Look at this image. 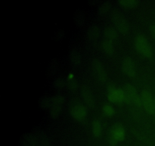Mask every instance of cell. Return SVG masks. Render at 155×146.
Instances as JSON below:
<instances>
[{
  "label": "cell",
  "instance_id": "1",
  "mask_svg": "<svg viewBox=\"0 0 155 146\" xmlns=\"http://www.w3.org/2000/svg\"><path fill=\"white\" fill-rule=\"evenodd\" d=\"M135 46L139 53L146 58H151L153 55L152 49L146 37L139 34L135 38Z\"/></svg>",
  "mask_w": 155,
  "mask_h": 146
},
{
  "label": "cell",
  "instance_id": "2",
  "mask_svg": "<svg viewBox=\"0 0 155 146\" xmlns=\"http://www.w3.org/2000/svg\"><path fill=\"white\" fill-rule=\"evenodd\" d=\"M124 90L126 93V95H127V102H129L137 108L142 107L141 96L137 91L136 88H135L134 85H131V84H127L124 86Z\"/></svg>",
  "mask_w": 155,
  "mask_h": 146
},
{
  "label": "cell",
  "instance_id": "3",
  "mask_svg": "<svg viewBox=\"0 0 155 146\" xmlns=\"http://www.w3.org/2000/svg\"><path fill=\"white\" fill-rule=\"evenodd\" d=\"M107 97L111 102L123 103L127 101V97L124 89L114 86H110L107 88Z\"/></svg>",
  "mask_w": 155,
  "mask_h": 146
},
{
  "label": "cell",
  "instance_id": "4",
  "mask_svg": "<svg viewBox=\"0 0 155 146\" xmlns=\"http://www.w3.org/2000/svg\"><path fill=\"white\" fill-rule=\"evenodd\" d=\"M142 100V107L145 109L148 113L154 114L155 113L154 99L151 93L148 90H143L140 94Z\"/></svg>",
  "mask_w": 155,
  "mask_h": 146
},
{
  "label": "cell",
  "instance_id": "5",
  "mask_svg": "<svg viewBox=\"0 0 155 146\" xmlns=\"http://www.w3.org/2000/svg\"><path fill=\"white\" fill-rule=\"evenodd\" d=\"M92 68L96 78L101 83H104L107 80V73L104 65L98 59H93L92 62Z\"/></svg>",
  "mask_w": 155,
  "mask_h": 146
},
{
  "label": "cell",
  "instance_id": "6",
  "mask_svg": "<svg viewBox=\"0 0 155 146\" xmlns=\"http://www.w3.org/2000/svg\"><path fill=\"white\" fill-rule=\"evenodd\" d=\"M112 18H113L114 24L120 33H124V34L128 33L130 30V25L125 17L117 12H115L114 13Z\"/></svg>",
  "mask_w": 155,
  "mask_h": 146
},
{
  "label": "cell",
  "instance_id": "7",
  "mask_svg": "<svg viewBox=\"0 0 155 146\" xmlns=\"http://www.w3.org/2000/svg\"><path fill=\"white\" fill-rule=\"evenodd\" d=\"M110 138L114 142H119L125 138V129L120 123H117L110 130Z\"/></svg>",
  "mask_w": 155,
  "mask_h": 146
},
{
  "label": "cell",
  "instance_id": "8",
  "mask_svg": "<svg viewBox=\"0 0 155 146\" xmlns=\"http://www.w3.org/2000/svg\"><path fill=\"white\" fill-rule=\"evenodd\" d=\"M121 68H122L124 72L128 76L133 77L136 75V68H135L134 62L130 56H125L123 59Z\"/></svg>",
  "mask_w": 155,
  "mask_h": 146
},
{
  "label": "cell",
  "instance_id": "9",
  "mask_svg": "<svg viewBox=\"0 0 155 146\" xmlns=\"http://www.w3.org/2000/svg\"><path fill=\"white\" fill-rule=\"evenodd\" d=\"M71 114L73 118L77 120H83L87 116L86 108L82 104H75L71 109Z\"/></svg>",
  "mask_w": 155,
  "mask_h": 146
},
{
  "label": "cell",
  "instance_id": "10",
  "mask_svg": "<svg viewBox=\"0 0 155 146\" xmlns=\"http://www.w3.org/2000/svg\"><path fill=\"white\" fill-rule=\"evenodd\" d=\"M82 97H83V99L86 102V104L89 105V106H93L94 103H95V98H94V95L92 91L88 87H84L83 88Z\"/></svg>",
  "mask_w": 155,
  "mask_h": 146
},
{
  "label": "cell",
  "instance_id": "11",
  "mask_svg": "<svg viewBox=\"0 0 155 146\" xmlns=\"http://www.w3.org/2000/svg\"><path fill=\"white\" fill-rule=\"evenodd\" d=\"M104 39L107 40L112 41L114 43V41L117 39V32L115 29L111 26H107L104 29Z\"/></svg>",
  "mask_w": 155,
  "mask_h": 146
},
{
  "label": "cell",
  "instance_id": "12",
  "mask_svg": "<svg viewBox=\"0 0 155 146\" xmlns=\"http://www.w3.org/2000/svg\"><path fill=\"white\" fill-rule=\"evenodd\" d=\"M37 143L36 137L32 135H25L21 140L22 146H36Z\"/></svg>",
  "mask_w": 155,
  "mask_h": 146
},
{
  "label": "cell",
  "instance_id": "13",
  "mask_svg": "<svg viewBox=\"0 0 155 146\" xmlns=\"http://www.w3.org/2000/svg\"><path fill=\"white\" fill-rule=\"evenodd\" d=\"M101 47L104 50V53L108 55H112L114 53V43L112 41L107 40L104 39V40L101 43Z\"/></svg>",
  "mask_w": 155,
  "mask_h": 146
},
{
  "label": "cell",
  "instance_id": "14",
  "mask_svg": "<svg viewBox=\"0 0 155 146\" xmlns=\"http://www.w3.org/2000/svg\"><path fill=\"white\" fill-rule=\"evenodd\" d=\"M92 134L95 137L98 138L101 136V132H102V127H101V124L100 123L99 120L98 119H95L93 121L92 125Z\"/></svg>",
  "mask_w": 155,
  "mask_h": 146
},
{
  "label": "cell",
  "instance_id": "15",
  "mask_svg": "<svg viewBox=\"0 0 155 146\" xmlns=\"http://www.w3.org/2000/svg\"><path fill=\"white\" fill-rule=\"evenodd\" d=\"M71 60L72 63L76 66H78L81 63V56H80V53L77 51V50H73L71 52Z\"/></svg>",
  "mask_w": 155,
  "mask_h": 146
},
{
  "label": "cell",
  "instance_id": "16",
  "mask_svg": "<svg viewBox=\"0 0 155 146\" xmlns=\"http://www.w3.org/2000/svg\"><path fill=\"white\" fill-rule=\"evenodd\" d=\"M98 33H99V29H98V25H95V24L91 26L89 29V31H88L89 36L92 40L96 39L98 37Z\"/></svg>",
  "mask_w": 155,
  "mask_h": 146
},
{
  "label": "cell",
  "instance_id": "17",
  "mask_svg": "<svg viewBox=\"0 0 155 146\" xmlns=\"http://www.w3.org/2000/svg\"><path fill=\"white\" fill-rule=\"evenodd\" d=\"M61 110V106H57V105H52L50 108V116L51 118L55 119L58 117Z\"/></svg>",
  "mask_w": 155,
  "mask_h": 146
},
{
  "label": "cell",
  "instance_id": "18",
  "mask_svg": "<svg viewBox=\"0 0 155 146\" xmlns=\"http://www.w3.org/2000/svg\"><path fill=\"white\" fill-rule=\"evenodd\" d=\"M102 111L105 115L108 116H111L115 113L114 109L112 106V105L109 104V103H105V104L103 105Z\"/></svg>",
  "mask_w": 155,
  "mask_h": 146
},
{
  "label": "cell",
  "instance_id": "19",
  "mask_svg": "<svg viewBox=\"0 0 155 146\" xmlns=\"http://www.w3.org/2000/svg\"><path fill=\"white\" fill-rule=\"evenodd\" d=\"M41 106L44 109L47 108H51V98H49L48 97H42L39 101Z\"/></svg>",
  "mask_w": 155,
  "mask_h": 146
},
{
  "label": "cell",
  "instance_id": "20",
  "mask_svg": "<svg viewBox=\"0 0 155 146\" xmlns=\"http://www.w3.org/2000/svg\"><path fill=\"white\" fill-rule=\"evenodd\" d=\"M110 9V2H104L100 5L99 7V14L100 15H104L107 13Z\"/></svg>",
  "mask_w": 155,
  "mask_h": 146
},
{
  "label": "cell",
  "instance_id": "21",
  "mask_svg": "<svg viewBox=\"0 0 155 146\" xmlns=\"http://www.w3.org/2000/svg\"><path fill=\"white\" fill-rule=\"evenodd\" d=\"M119 2L123 7L125 8H132L137 4V2L135 0H121Z\"/></svg>",
  "mask_w": 155,
  "mask_h": 146
},
{
  "label": "cell",
  "instance_id": "22",
  "mask_svg": "<svg viewBox=\"0 0 155 146\" xmlns=\"http://www.w3.org/2000/svg\"><path fill=\"white\" fill-rule=\"evenodd\" d=\"M68 85H69L72 89H74V88L77 87V80H76V78H74V76L73 75H70L68 76Z\"/></svg>",
  "mask_w": 155,
  "mask_h": 146
},
{
  "label": "cell",
  "instance_id": "23",
  "mask_svg": "<svg viewBox=\"0 0 155 146\" xmlns=\"http://www.w3.org/2000/svg\"><path fill=\"white\" fill-rule=\"evenodd\" d=\"M150 32H151L153 37L155 39V24H153V25L151 26V27H150Z\"/></svg>",
  "mask_w": 155,
  "mask_h": 146
},
{
  "label": "cell",
  "instance_id": "24",
  "mask_svg": "<svg viewBox=\"0 0 155 146\" xmlns=\"http://www.w3.org/2000/svg\"><path fill=\"white\" fill-rule=\"evenodd\" d=\"M63 84H64V83H63V81H62L61 79H60V78H58V80L55 82L56 86L59 87V88H60V87L63 86Z\"/></svg>",
  "mask_w": 155,
  "mask_h": 146
},
{
  "label": "cell",
  "instance_id": "25",
  "mask_svg": "<svg viewBox=\"0 0 155 146\" xmlns=\"http://www.w3.org/2000/svg\"><path fill=\"white\" fill-rule=\"evenodd\" d=\"M154 104H155V96H154Z\"/></svg>",
  "mask_w": 155,
  "mask_h": 146
}]
</instances>
